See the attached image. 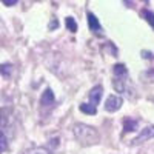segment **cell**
Listing matches in <instances>:
<instances>
[{
    "label": "cell",
    "mask_w": 154,
    "mask_h": 154,
    "mask_svg": "<svg viewBox=\"0 0 154 154\" xmlns=\"http://www.w3.org/2000/svg\"><path fill=\"white\" fill-rule=\"evenodd\" d=\"M72 133H74V137L79 140V143L82 146L96 145L100 140L99 131L96 130V128L89 126V125H85V123H74Z\"/></svg>",
    "instance_id": "6da1fadb"
},
{
    "label": "cell",
    "mask_w": 154,
    "mask_h": 154,
    "mask_svg": "<svg viewBox=\"0 0 154 154\" xmlns=\"http://www.w3.org/2000/svg\"><path fill=\"white\" fill-rule=\"evenodd\" d=\"M123 105V99L120 96H109L105 102V109L108 112H116V111H119Z\"/></svg>",
    "instance_id": "7a4b0ae2"
},
{
    "label": "cell",
    "mask_w": 154,
    "mask_h": 154,
    "mask_svg": "<svg viewBox=\"0 0 154 154\" xmlns=\"http://www.w3.org/2000/svg\"><path fill=\"white\" fill-rule=\"evenodd\" d=\"M152 137H154V125H149V126L143 128V130L140 131V134L133 140V145H139L142 142H146V140H149Z\"/></svg>",
    "instance_id": "3957f363"
},
{
    "label": "cell",
    "mask_w": 154,
    "mask_h": 154,
    "mask_svg": "<svg viewBox=\"0 0 154 154\" xmlns=\"http://www.w3.org/2000/svg\"><path fill=\"white\" fill-rule=\"evenodd\" d=\"M40 105L45 108H54L56 105V97H54V93H53V89L51 88H46L45 89V93L42 94L40 97Z\"/></svg>",
    "instance_id": "277c9868"
},
{
    "label": "cell",
    "mask_w": 154,
    "mask_h": 154,
    "mask_svg": "<svg viewBox=\"0 0 154 154\" xmlns=\"http://www.w3.org/2000/svg\"><path fill=\"white\" fill-rule=\"evenodd\" d=\"M12 120V109L8 106H3L0 109V128H6Z\"/></svg>",
    "instance_id": "5b68a950"
},
{
    "label": "cell",
    "mask_w": 154,
    "mask_h": 154,
    "mask_svg": "<svg viewBox=\"0 0 154 154\" xmlns=\"http://www.w3.org/2000/svg\"><path fill=\"white\" fill-rule=\"evenodd\" d=\"M86 17H88V25H89V29H91L93 32H96V34H100V32H102V26H100V23H99V19H97V17L93 14V12H89V11H88Z\"/></svg>",
    "instance_id": "8992f818"
},
{
    "label": "cell",
    "mask_w": 154,
    "mask_h": 154,
    "mask_svg": "<svg viewBox=\"0 0 154 154\" xmlns=\"http://www.w3.org/2000/svg\"><path fill=\"white\" fill-rule=\"evenodd\" d=\"M102 93H103V88H102L100 85L94 86L91 91H89V102H91V105H99V102L102 99Z\"/></svg>",
    "instance_id": "52a82bcc"
},
{
    "label": "cell",
    "mask_w": 154,
    "mask_h": 154,
    "mask_svg": "<svg viewBox=\"0 0 154 154\" xmlns=\"http://www.w3.org/2000/svg\"><path fill=\"white\" fill-rule=\"evenodd\" d=\"M112 72L116 75V79H123V77H126V74H128V69H126V66L123 65V63H116V65L112 66Z\"/></svg>",
    "instance_id": "ba28073f"
},
{
    "label": "cell",
    "mask_w": 154,
    "mask_h": 154,
    "mask_svg": "<svg viewBox=\"0 0 154 154\" xmlns=\"http://www.w3.org/2000/svg\"><path fill=\"white\" fill-rule=\"evenodd\" d=\"M137 125H139V122L134 120V119H125L123 120V131L125 133H131V131L137 130Z\"/></svg>",
    "instance_id": "9c48e42d"
},
{
    "label": "cell",
    "mask_w": 154,
    "mask_h": 154,
    "mask_svg": "<svg viewBox=\"0 0 154 154\" xmlns=\"http://www.w3.org/2000/svg\"><path fill=\"white\" fill-rule=\"evenodd\" d=\"M79 109H80L82 112H85V114H89V116L97 114V106H94V105H91V103H80V105H79Z\"/></svg>",
    "instance_id": "30bf717a"
},
{
    "label": "cell",
    "mask_w": 154,
    "mask_h": 154,
    "mask_svg": "<svg viewBox=\"0 0 154 154\" xmlns=\"http://www.w3.org/2000/svg\"><path fill=\"white\" fill-rule=\"evenodd\" d=\"M12 69H14L12 63H3V65H0V74L3 77H9L12 74Z\"/></svg>",
    "instance_id": "8fae6325"
},
{
    "label": "cell",
    "mask_w": 154,
    "mask_h": 154,
    "mask_svg": "<svg viewBox=\"0 0 154 154\" xmlns=\"http://www.w3.org/2000/svg\"><path fill=\"white\" fill-rule=\"evenodd\" d=\"M25 154H53V151H49V149L45 148V146H35V148L28 149Z\"/></svg>",
    "instance_id": "7c38bea8"
},
{
    "label": "cell",
    "mask_w": 154,
    "mask_h": 154,
    "mask_svg": "<svg viewBox=\"0 0 154 154\" xmlns=\"http://www.w3.org/2000/svg\"><path fill=\"white\" fill-rule=\"evenodd\" d=\"M112 86L117 93H125V82L122 79H114L112 80Z\"/></svg>",
    "instance_id": "4fadbf2b"
},
{
    "label": "cell",
    "mask_w": 154,
    "mask_h": 154,
    "mask_svg": "<svg viewBox=\"0 0 154 154\" xmlns=\"http://www.w3.org/2000/svg\"><path fill=\"white\" fill-rule=\"evenodd\" d=\"M142 16H143V19H146V22L154 28V12L149 11V9H143L142 11Z\"/></svg>",
    "instance_id": "5bb4252c"
},
{
    "label": "cell",
    "mask_w": 154,
    "mask_h": 154,
    "mask_svg": "<svg viewBox=\"0 0 154 154\" xmlns=\"http://www.w3.org/2000/svg\"><path fill=\"white\" fill-rule=\"evenodd\" d=\"M65 25H66V28L71 31V32H77V23L72 17H66L65 20Z\"/></svg>",
    "instance_id": "9a60e30c"
},
{
    "label": "cell",
    "mask_w": 154,
    "mask_h": 154,
    "mask_svg": "<svg viewBox=\"0 0 154 154\" xmlns=\"http://www.w3.org/2000/svg\"><path fill=\"white\" fill-rule=\"evenodd\" d=\"M8 148V140H6V136L0 131V152H3L5 149Z\"/></svg>",
    "instance_id": "2e32d148"
},
{
    "label": "cell",
    "mask_w": 154,
    "mask_h": 154,
    "mask_svg": "<svg viewBox=\"0 0 154 154\" xmlns=\"http://www.w3.org/2000/svg\"><path fill=\"white\" fill-rule=\"evenodd\" d=\"M56 28H59V20L57 19H53V20H51V23H49V29L53 31Z\"/></svg>",
    "instance_id": "e0dca14e"
},
{
    "label": "cell",
    "mask_w": 154,
    "mask_h": 154,
    "mask_svg": "<svg viewBox=\"0 0 154 154\" xmlns=\"http://www.w3.org/2000/svg\"><path fill=\"white\" fill-rule=\"evenodd\" d=\"M3 5H6V6H14V5H17V0H3Z\"/></svg>",
    "instance_id": "ac0fdd59"
}]
</instances>
